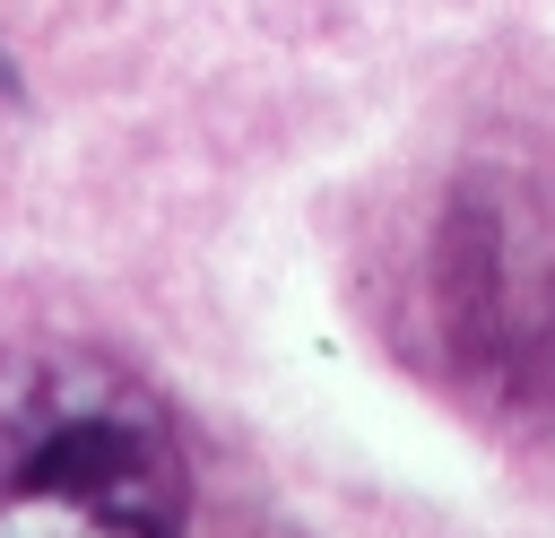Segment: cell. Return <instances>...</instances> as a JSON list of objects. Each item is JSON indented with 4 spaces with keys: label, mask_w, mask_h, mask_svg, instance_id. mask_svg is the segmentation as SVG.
Segmentation results:
<instances>
[{
    "label": "cell",
    "mask_w": 555,
    "mask_h": 538,
    "mask_svg": "<svg viewBox=\"0 0 555 538\" xmlns=\"http://www.w3.org/2000/svg\"><path fill=\"white\" fill-rule=\"evenodd\" d=\"M173 408L104 347L0 356V538H182Z\"/></svg>",
    "instance_id": "6da1fadb"
},
{
    "label": "cell",
    "mask_w": 555,
    "mask_h": 538,
    "mask_svg": "<svg viewBox=\"0 0 555 538\" xmlns=\"http://www.w3.org/2000/svg\"><path fill=\"white\" fill-rule=\"evenodd\" d=\"M434 330L503 417L555 408V217L512 174H468L434 226Z\"/></svg>",
    "instance_id": "7a4b0ae2"
}]
</instances>
